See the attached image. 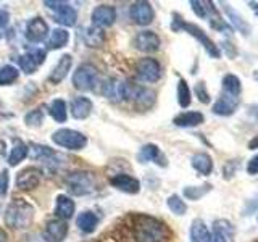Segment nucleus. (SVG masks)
<instances>
[{
    "label": "nucleus",
    "instance_id": "1",
    "mask_svg": "<svg viewBox=\"0 0 258 242\" xmlns=\"http://www.w3.org/2000/svg\"><path fill=\"white\" fill-rule=\"evenodd\" d=\"M136 242H166L168 231L165 224L152 216H137L134 224Z\"/></svg>",
    "mask_w": 258,
    "mask_h": 242
},
{
    "label": "nucleus",
    "instance_id": "2",
    "mask_svg": "<svg viewBox=\"0 0 258 242\" xmlns=\"http://www.w3.org/2000/svg\"><path fill=\"white\" fill-rule=\"evenodd\" d=\"M36 210L29 202L23 199H15L8 204L5 210V223L12 229H26L34 221Z\"/></svg>",
    "mask_w": 258,
    "mask_h": 242
},
{
    "label": "nucleus",
    "instance_id": "3",
    "mask_svg": "<svg viewBox=\"0 0 258 242\" xmlns=\"http://www.w3.org/2000/svg\"><path fill=\"white\" fill-rule=\"evenodd\" d=\"M171 29L173 31H185L187 34H190L192 37H196L199 42L204 45V48L207 50V53L212 56V58H220L221 56V52L220 48L216 47V44L213 42L212 39L207 36V32L204 29H200L197 24H192V23H187L184 21V18H181L179 15L174 13L173 15V23H171Z\"/></svg>",
    "mask_w": 258,
    "mask_h": 242
},
{
    "label": "nucleus",
    "instance_id": "4",
    "mask_svg": "<svg viewBox=\"0 0 258 242\" xmlns=\"http://www.w3.org/2000/svg\"><path fill=\"white\" fill-rule=\"evenodd\" d=\"M95 176L91 171H75L67 176V188L73 196L81 197L95 191Z\"/></svg>",
    "mask_w": 258,
    "mask_h": 242
},
{
    "label": "nucleus",
    "instance_id": "5",
    "mask_svg": "<svg viewBox=\"0 0 258 242\" xmlns=\"http://www.w3.org/2000/svg\"><path fill=\"white\" fill-rule=\"evenodd\" d=\"M52 141L60 145L63 149L68 150H83L87 145V137L76 131V129H68V128H61L56 129V131L52 134Z\"/></svg>",
    "mask_w": 258,
    "mask_h": 242
},
{
    "label": "nucleus",
    "instance_id": "6",
    "mask_svg": "<svg viewBox=\"0 0 258 242\" xmlns=\"http://www.w3.org/2000/svg\"><path fill=\"white\" fill-rule=\"evenodd\" d=\"M44 5L52 10L53 18L56 23L63 24V26H75L78 20V13L68 2H58V0H45Z\"/></svg>",
    "mask_w": 258,
    "mask_h": 242
},
{
    "label": "nucleus",
    "instance_id": "7",
    "mask_svg": "<svg viewBox=\"0 0 258 242\" xmlns=\"http://www.w3.org/2000/svg\"><path fill=\"white\" fill-rule=\"evenodd\" d=\"M131 91H133V87L118 78L107 79L102 84V94L107 97L110 102H115V103L131 97Z\"/></svg>",
    "mask_w": 258,
    "mask_h": 242
},
{
    "label": "nucleus",
    "instance_id": "8",
    "mask_svg": "<svg viewBox=\"0 0 258 242\" xmlns=\"http://www.w3.org/2000/svg\"><path fill=\"white\" fill-rule=\"evenodd\" d=\"M97 83V68L91 63L79 65L73 75V86L78 91H91Z\"/></svg>",
    "mask_w": 258,
    "mask_h": 242
},
{
    "label": "nucleus",
    "instance_id": "9",
    "mask_svg": "<svg viewBox=\"0 0 258 242\" xmlns=\"http://www.w3.org/2000/svg\"><path fill=\"white\" fill-rule=\"evenodd\" d=\"M136 73L139 79L145 81V83H157L161 78V65L155 58H141L136 65Z\"/></svg>",
    "mask_w": 258,
    "mask_h": 242
},
{
    "label": "nucleus",
    "instance_id": "10",
    "mask_svg": "<svg viewBox=\"0 0 258 242\" xmlns=\"http://www.w3.org/2000/svg\"><path fill=\"white\" fill-rule=\"evenodd\" d=\"M129 16L139 26H147L155 18V12H153V7L149 2L139 0V2H134L131 8H129Z\"/></svg>",
    "mask_w": 258,
    "mask_h": 242
},
{
    "label": "nucleus",
    "instance_id": "11",
    "mask_svg": "<svg viewBox=\"0 0 258 242\" xmlns=\"http://www.w3.org/2000/svg\"><path fill=\"white\" fill-rule=\"evenodd\" d=\"M45 60V50L40 48H34V50H28L26 53H23L18 56V63L21 71H24L26 75H32L36 73L37 68L44 63Z\"/></svg>",
    "mask_w": 258,
    "mask_h": 242
},
{
    "label": "nucleus",
    "instance_id": "12",
    "mask_svg": "<svg viewBox=\"0 0 258 242\" xmlns=\"http://www.w3.org/2000/svg\"><path fill=\"white\" fill-rule=\"evenodd\" d=\"M92 26H97V28H108V26H113L116 21V8L111 7V5H99L94 8L92 12Z\"/></svg>",
    "mask_w": 258,
    "mask_h": 242
},
{
    "label": "nucleus",
    "instance_id": "13",
    "mask_svg": "<svg viewBox=\"0 0 258 242\" xmlns=\"http://www.w3.org/2000/svg\"><path fill=\"white\" fill-rule=\"evenodd\" d=\"M26 39L29 40L31 44H40L44 42L47 39V34H48V24L40 18V16H36V18H32L28 21L26 24Z\"/></svg>",
    "mask_w": 258,
    "mask_h": 242
},
{
    "label": "nucleus",
    "instance_id": "14",
    "mask_svg": "<svg viewBox=\"0 0 258 242\" xmlns=\"http://www.w3.org/2000/svg\"><path fill=\"white\" fill-rule=\"evenodd\" d=\"M42 236L45 242H63L64 237L68 236V224L58 218L47 221Z\"/></svg>",
    "mask_w": 258,
    "mask_h": 242
},
{
    "label": "nucleus",
    "instance_id": "15",
    "mask_svg": "<svg viewBox=\"0 0 258 242\" xmlns=\"http://www.w3.org/2000/svg\"><path fill=\"white\" fill-rule=\"evenodd\" d=\"M160 37L153 31H141L134 37V47L145 53L157 52L160 48Z\"/></svg>",
    "mask_w": 258,
    "mask_h": 242
},
{
    "label": "nucleus",
    "instance_id": "16",
    "mask_svg": "<svg viewBox=\"0 0 258 242\" xmlns=\"http://www.w3.org/2000/svg\"><path fill=\"white\" fill-rule=\"evenodd\" d=\"M40 169L37 168H24L23 171L18 173L16 176V188L21 189V191H31V189H36L39 183H40Z\"/></svg>",
    "mask_w": 258,
    "mask_h": 242
},
{
    "label": "nucleus",
    "instance_id": "17",
    "mask_svg": "<svg viewBox=\"0 0 258 242\" xmlns=\"http://www.w3.org/2000/svg\"><path fill=\"white\" fill-rule=\"evenodd\" d=\"M110 184L115 189L124 192V194H131V196L139 194V191H141V181L136 179V177H133V176H129V174H123V173L110 177Z\"/></svg>",
    "mask_w": 258,
    "mask_h": 242
},
{
    "label": "nucleus",
    "instance_id": "18",
    "mask_svg": "<svg viewBox=\"0 0 258 242\" xmlns=\"http://www.w3.org/2000/svg\"><path fill=\"white\" fill-rule=\"evenodd\" d=\"M239 103H240L239 97L221 92L220 99H218L213 105V113L215 115H220V116H229L232 113H236Z\"/></svg>",
    "mask_w": 258,
    "mask_h": 242
},
{
    "label": "nucleus",
    "instance_id": "19",
    "mask_svg": "<svg viewBox=\"0 0 258 242\" xmlns=\"http://www.w3.org/2000/svg\"><path fill=\"white\" fill-rule=\"evenodd\" d=\"M137 160L141 163H149V161H155L160 166H166V160L161 153L160 147L155 144H145L141 147L139 153H137Z\"/></svg>",
    "mask_w": 258,
    "mask_h": 242
},
{
    "label": "nucleus",
    "instance_id": "20",
    "mask_svg": "<svg viewBox=\"0 0 258 242\" xmlns=\"http://www.w3.org/2000/svg\"><path fill=\"white\" fill-rule=\"evenodd\" d=\"M73 67V56L70 53H64L60 56V60L58 63L55 65L52 73H50V76H48V83H52V84H60L61 81L67 78V75L70 73Z\"/></svg>",
    "mask_w": 258,
    "mask_h": 242
},
{
    "label": "nucleus",
    "instance_id": "21",
    "mask_svg": "<svg viewBox=\"0 0 258 242\" xmlns=\"http://www.w3.org/2000/svg\"><path fill=\"white\" fill-rule=\"evenodd\" d=\"M213 242H232L234 226L228 220H216L213 223Z\"/></svg>",
    "mask_w": 258,
    "mask_h": 242
},
{
    "label": "nucleus",
    "instance_id": "22",
    "mask_svg": "<svg viewBox=\"0 0 258 242\" xmlns=\"http://www.w3.org/2000/svg\"><path fill=\"white\" fill-rule=\"evenodd\" d=\"M75 210H76V204L71 197L64 196V194L56 197L55 213H56V216H58V220H63V221L70 220V218L75 215Z\"/></svg>",
    "mask_w": 258,
    "mask_h": 242
},
{
    "label": "nucleus",
    "instance_id": "23",
    "mask_svg": "<svg viewBox=\"0 0 258 242\" xmlns=\"http://www.w3.org/2000/svg\"><path fill=\"white\" fill-rule=\"evenodd\" d=\"M28 153H29L28 144L24 141H21V139H18V137H15L12 150H10V155H8V165H10V166L20 165L21 161L28 157Z\"/></svg>",
    "mask_w": 258,
    "mask_h": 242
},
{
    "label": "nucleus",
    "instance_id": "24",
    "mask_svg": "<svg viewBox=\"0 0 258 242\" xmlns=\"http://www.w3.org/2000/svg\"><path fill=\"white\" fill-rule=\"evenodd\" d=\"M205 121V116L200 111H184L174 116L173 123L179 128H196Z\"/></svg>",
    "mask_w": 258,
    "mask_h": 242
},
{
    "label": "nucleus",
    "instance_id": "25",
    "mask_svg": "<svg viewBox=\"0 0 258 242\" xmlns=\"http://www.w3.org/2000/svg\"><path fill=\"white\" fill-rule=\"evenodd\" d=\"M92 102L87 97H76L71 102V115L76 119H86L92 113Z\"/></svg>",
    "mask_w": 258,
    "mask_h": 242
},
{
    "label": "nucleus",
    "instance_id": "26",
    "mask_svg": "<svg viewBox=\"0 0 258 242\" xmlns=\"http://www.w3.org/2000/svg\"><path fill=\"white\" fill-rule=\"evenodd\" d=\"M131 97L136 100V105L141 108H150L155 102V92L147 87H136L131 91Z\"/></svg>",
    "mask_w": 258,
    "mask_h": 242
},
{
    "label": "nucleus",
    "instance_id": "27",
    "mask_svg": "<svg viewBox=\"0 0 258 242\" xmlns=\"http://www.w3.org/2000/svg\"><path fill=\"white\" fill-rule=\"evenodd\" d=\"M190 242H213L212 232L202 220H194L190 224Z\"/></svg>",
    "mask_w": 258,
    "mask_h": 242
},
{
    "label": "nucleus",
    "instance_id": "28",
    "mask_svg": "<svg viewBox=\"0 0 258 242\" xmlns=\"http://www.w3.org/2000/svg\"><path fill=\"white\" fill-rule=\"evenodd\" d=\"M190 163L194 169H197V171L204 176H208L213 171V160L208 153H196V155L192 157Z\"/></svg>",
    "mask_w": 258,
    "mask_h": 242
},
{
    "label": "nucleus",
    "instance_id": "29",
    "mask_svg": "<svg viewBox=\"0 0 258 242\" xmlns=\"http://www.w3.org/2000/svg\"><path fill=\"white\" fill-rule=\"evenodd\" d=\"M223 5V8H224V12H226V15L229 16V20H231V28L234 29H239L242 34L244 36H248L250 34V26L245 23V20H242V16L234 10V8H231L228 4H221Z\"/></svg>",
    "mask_w": 258,
    "mask_h": 242
},
{
    "label": "nucleus",
    "instance_id": "30",
    "mask_svg": "<svg viewBox=\"0 0 258 242\" xmlns=\"http://www.w3.org/2000/svg\"><path fill=\"white\" fill-rule=\"evenodd\" d=\"M97 224H99V218H97V215L94 212H83L76 220V226L86 234L94 232Z\"/></svg>",
    "mask_w": 258,
    "mask_h": 242
},
{
    "label": "nucleus",
    "instance_id": "31",
    "mask_svg": "<svg viewBox=\"0 0 258 242\" xmlns=\"http://www.w3.org/2000/svg\"><path fill=\"white\" fill-rule=\"evenodd\" d=\"M68 40H70V32L63 28H56L52 31L50 39H48V42H47V48L56 50V48H61V47L67 45Z\"/></svg>",
    "mask_w": 258,
    "mask_h": 242
},
{
    "label": "nucleus",
    "instance_id": "32",
    "mask_svg": "<svg viewBox=\"0 0 258 242\" xmlns=\"http://www.w3.org/2000/svg\"><path fill=\"white\" fill-rule=\"evenodd\" d=\"M48 113H50V116L55 121H58V123H64V121H67V116H68L67 102L61 100V99L52 100L50 107H48Z\"/></svg>",
    "mask_w": 258,
    "mask_h": 242
},
{
    "label": "nucleus",
    "instance_id": "33",
    "mask_svg": "<svg viewBox=\"0 0 258 242\" xmlns=\"http://www.w3.org/2000/svg\"><path fill=\"white\" fill-rule=\"evenodd\" d=\"M221 87H223V92L224 94H229V95H234V97H239L240 95V91H242L240 79L236 75H226L223 78Z\"/></svg>",
    "mask_w": 258,
    "mask_h": 242
},
{
    "label": "nucleus",
    "instance_id": "34",
    "mask_svg": "<svg viewBox=\"0 0 258 242\" xmlns=\"http://www.w3.org/2000/svg\"><path fill=\"white\" fill-rule=\"evenodd\" d=\"M105 40V36H103V31L97 26H91L86 29V34H84V42L89 45V47H100Z\"/></svg>",
    "mask_w": 258,
    "mask_h": 242
},
{
    "label": "nucleus",
    "instance_id": "35",
    "mask_svg": "<svg viewBox=\"0 0 258 242\" xmlns=\"http://www.w3.org/2000/svg\"><path fill=\"white\" fill-rule=\"evenodd\" d=\"M20 76V71L13 65H5L0 68V86H10Z\"/></svg>",
    "mask_w": 258,
    "mask_h": 242
},
{
    "label": "nucleus",
    "instance_id": "36",
    "mask_svg": "<svg viewBox=\"0 0 258 242\" xmlns=\"http://www.w3.org/2000/svg\"><path fill=\"white\" fill-rule=\"evenodd\" d=\"M44 116H45V111L42 107H37L34 110H31L29 113H26L24 116V123L29 128H40L44 123Z\"/></svg>",
    "mask_w": 258,
    "mask_h": 242
},
{
    "label": "nucleus",
    "instance_id": "37",
    "mask_svg": "<svg viewBox=\"0 0 258 242\" xmlns=\"http://www.w3.org/2000/svg\"><path fill=\"white\" fill-rule=\"evenodd\" d=\"M190 89L185 83V79H179V83H177V103L181 105L182 108H187L190 105Z\"/></svg>",
    "mask_w": 258,
    "mask_h": 242
},
{
    "label": "nucleus",
    "instance_id": "38",
    "mask_svg": "<svg viewBox=\"0 0 258 242\" xmlns=\"http://www.w3.org/2000/svg\"><path fill=\"white\" fill-rule=\"evenodd\" d=\"M166 204H168V208L171 210L174 215H184L185 212H187V205H185V202L179 196H176V194L168 197Z\"/></svg>",
    "mask_w": 258,
    "mask_h": 242
},
{
    "label": "nucleus",
    "instance_id": "39",
    "mask_svg": "<svg viewBox=\"0 0 258 242\" xmlns=\"http://www.w3.org/2000/svg\"><path fill=\"white\" fill-rule=\"evenodd\" d=\"M212 186L210 184H204V186H197V188H185L184 189V196L189 200H199L205 196L207 192H210Z\"/></svg>",
    "mask_w": 258,
    "mask_h": 242
},
{
    "label": "nucleus",
    "instance_id": "40",
    "mask_svg": "<svg viewBox=\"0 0 258 242\" xmlns=\"http://www.w3.org/2000/svg\"><path fill=\"white\" fill-rule=\"evenodd\" d=\"M194 92H196V95L199 97V100L202 103H208L210 102V94L207 91V86L204 81H200V83L196 84V89H194Z\"/></svg>",
    "mask_w": 258,
    "mask_h": 242
},
{
    "label": "nucleus",
    "instance_id": "41",
    "mask_svg": "<svg viewBox=\"0 0 258 242\" xmlns=\"http://www.w3.org/2000/svg\"><path fill=\"white\" fill-rule=\"evenodd\" d=\"M190 7H192V10L196 12L197 16H200V18H207L205 2H199V0H190Z\"/></svg>",
    "mask_w": 258,
    "mask_h": 242
},
{
    "label": "nucleus",
    "instance_id": "42",
    "mask_svg": "<svg viewBox=\"0 0 258 242\" xmlns=\"http://www.w3.org/2000/svg\"><path fill=\"white\" fill-rule=\"evenodd\" d=\"M8 183H10V177H8V171L4 169L2 174H0V196H4L8 189Z\"/></svg>",
    "mask_w": 258,
    "mask_h": 242
},
{
    "label": "nucleus",
    "instance_id": "43",
    "mask_svg": "<svg viewBox=\"0 0 258 242\" xmlns=\"http://www.w3.org/2000/svg\"><path fill=\"white\" fill-rule=\"evenodd\" d=\"M247 173H248V174H252V176L258 174V155H255V157L250 158L248 165H247Z\"/></svg>",
    "mask_w": 258,
    "mask_h": 242
},
{
    "label": "nucleus",
    "instance_id": "44",
    "mask_svg": "<svg viewBox=\"0 0 258 242\" xmlns=\"http://www.w3.org/2000/svg\"><path fill=\"white\" fill-rule=\"evenodd\" d=\"M8 23V13L7 12H0V28L7 26Z\"/></svg>",
    "mask_w": 258,
    "mask_h": 242
},
{
    "label": "nucleus",
    "instance_id": "45",
    "mask_svg": "<svg viewBox=\"0 0 258 242\" xmlns=\"http://www.w3.org/2000/svg\"><path fill=\"white\" fill-rule=\"evenodd\" d=\"M248 149H250V150H255V149H258V136H255L253 139L248 142Z\"/></svg>",
    "mask_w": 258,
    "mask_h": 242
},
{
    "label": "nucleus",
    "instance_id": "46",
    "mask_svg": "<svg viewBox=\"0 0 258 242\" xmlns=\"http://www.w3.org/2000/svg\"><path fill=\"white\" fill-rule=\"evenodd\" d=\"M248 5L252 7V10H253V13L258 16V4H255V2H248Z\"/></svg>",
    "mask_w": 258,
    "mask_h": 242
},
{
    "label": "nucleus",
    "instance_id": "47",
    "mask_svg": "<svg viewBox=\"0 0 258 242\" xmlns=\"http://www.w3.org/2000/svg\"><path fill=\"white\" fill-rule=\"evenodd\" d=\"M0 242H7V234L2 229H0Z\"/></svg>",
    "mask_w": 258,
    "mask_h": 242
},
{
    "label": "nucleus",
    "instance_id": "48",
    "mask_svg": "<svg viewBox=\"0 0 258 242\" xmlns=\"http://www.w3.org/2000/svg\"><path fill=\"white\" fill-rule=\"evenodd\" d=\"M253 76H255V79L258 81V71H255V75H253Z\"/></svg>",
    "mask_w": 258,
    "mask_h": 242
},
{
    "label": "nucleus",
    "instance_id": "49",
    "mask_svg": "<svg viewBox=\"0 0 258 242\" xmlns=\"http://www.w3.org/2000/svg\"><path fill=\"white\" fill-rule=\"evenodd\" d=\"M256 221H258V218H256Z\"/></svg>",
    "mask_w": 258,
    "mask_h": 242
}]
</instances>
